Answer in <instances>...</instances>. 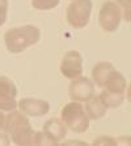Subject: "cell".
Wrapping results in <instances>:
<instances>
[{"mask_svg": "<svg viewBox=\"0 0 131 146\" xmlns=\"http://www.w3.org/2000/svg\"><path fill=\"white\" fill-rule=\"evenodd\" d=\"M9 112L11 113H8L4 120V132L8 134L9 140L15 145H33L34 129L28 116L16 110H12Z\"/></svg>", "mask_w": 131, "mask_h": 146, "instance_id": "cell-1", "label": "cell"}, {"mask_svg": "<svg viewBox=\"0 0 131 146\" xmlns=\"http://www.w3.org/2000/svg\"><path fill=\"white\" fill-rule=\"evenodd\" d=\"M41 39V30L33 25H24L13 27L5 31L4 42L5 47L11 54H21L28 47L38 43Z\"/></svg>", "mask_w": 131, "mask_h": 146, "instance_id": "cell-2", "label": "cell"}, {"mask_svg": "<svg viewBox=\"0 0 131 146\" xmlns=\"http://www.w3.org/2000/svg\"><path fill=\"white\" fill-rule=\"evenodd\" d=\"M60 120L67 129L75 133H84L89 128V117L87 116L83 104L76 100H71L63 107Z\"/></svg>", "mask_w": 131, "mask_h": 146, "instance_id": "cell-3", "label": "cell"}, {"mask_svg": "<svg viewBox=\"0 0 131 146\" xmlns=\"http://www.w3.org/2000/svg\"><path fill=\"white\" fill-rule=\"evenodd\" d=\"M92 0H72L67 7V22L73 29H83L89 22L92 13Z\"/></svg>", "mask_w": 131, "mask_h": 146, "instance_id": "cell-4", "label": "cell"}, {"mask_svg": "<svg viewBox=\"0 0 131 146\" xmlns=\"http://www.w3.org/2000/svg\"><path fill=\"white\" fill-rule=\"evenodd\" d=\"M121 20H122L121 8L116 1L107 0L101 5V9L98 12V24L102 30L107 33L116 31L121 24Z\"/></svg>", "mask_w": 131, "mask_h": 146, "instance_id": "cell-5", "label": "cell"}, {"mask_svg": "<svg viewBox=\"0 0 131 146\" xmlns=\"http://www.w3.org/2000/svg\"><path fill=\"white\" fill-rule=\"evenodd\" d=\"M93 94H95V84L88 77H76L68 86V95L71 100L83 103V102H87Z\"/></svg>", "mask_w": 131, "mask_h": 146, "instance_id": "cell-6", "label": "cell"}, {"mask_svg": "<svg viewBox=\"0 0 131 146\" xmlns=\"http://www.w3.org/2000/svg\"><path fill=\"white\" fill-rule=\"evenodd\" d=\"M60 73L66 78L73 80L81 76L83 73V58L79 51L71 50L63 56L60 61Z\"/></svg>", "mask_w": 131, "mask_h": 146, "instance_id": "cell-7", "label": "cell"}, {"mask_svg": "<svg viewBox=\"0 0 131 146\" xmlns=\"http://www.w3.org/2000/svg\"><path fill=\"white\" fill-rule=\"evenodd\" d=\"M17 88L11 78L0 77V111H12L17 107Z\"/></svg>", "mask_w": 131, "mask_h": 146, "instance_id": "cell-8", "label": "cell"}, {"mask_svg": "<svg viewBox=\"0 0 131 146\" xmlns=\"http://www.w3.org/2000/svg\"><path fill=\"white\" fill-rule=\"evenodd\" d=\"M17 107L20 108V112L32 117L43 116L50 111L49 102L36 98H22L20 102H17Z\"/></svg>", "mask_w": 131, "mask_h": 146, "instance_id": "cell-9", "label": "cell"}, {"mask_svg": "<svg viewBox=\"0 0 131 146\" xmlns=\"http://www.w3.org/2000/svg\"><path fill=\"white\" fill-rule=\"evenodd\" d=\"M116 70L114 65L110 61H100L92 69V82L98 88H104L110 74Z\"/></svg>", "mask_w": 131, "mask_h": 146, "instance_id": "cell-10", "label": "cell"}, {"mask_svg": "<svg viewBox=\"0 0 131 146\" xmlns=\"http://www.w3.org/2000/svg\"><path fill=\"white\" fill-rule=\"evenodd\" d=\"M43 132L56 143L63 141L64 137L67 136V128H66V125L62 123V120L55 119V117L49 119L43 124Z\"/></svg>", "mask_w": 131, "mask_h": 146, "instance_id": "cell-11", "label": "cell"}, {"mask_svg": "<svg viewBox=\"0 0 131 146\" xmlns=\"http://www.w3.org/2000/svg\"><path fill=\"white\" fill-rule=\"evenodd\" d=\"M106 106L102 103L98 95H92L85 102V113L89 117V120H100L106 113Z\"/></svg>", "mask_w": 131, "mask_h": 146, "instance_id": "cell-12", "label": "cell"}, {"mask_svg": "<svg viewBox=\"0 0 131 146\" xmlns=\"http://www.w3.org/2000/svg\"><path fill=\"white\" fill-rule=\"evenodd\" d=\"M127 86L128 85H127V81H126L125 76L116 69L110 74L109 78H107L104 88H105V90L113 91V93H125Z\"/></svg>", "mask_w": 131, "mask_h": 146, "instance_id": "cell-13", "label": "cell"}, {"mask_svg": "<svg viewBox=\"0 0 131 146\" xmlns=\"http://www.w3.org/2000/svg\"><path fill=\"white\" fill-rule=\"evenodd\" d=\"M98 97L106 106V108H116L125 102V93H113V91L102 90Z\"/></svg>", "mask_w": 131, "mask_h": 146, "instance_id": "cell-14", "label": "cell"}, {"mask_svg": "<svg viewBox=\"0 0 131 146\" xmlns=\"http://www.w3.org/2000/svg\"><path fill=\"white\" fill-rule=\"evenodd\" d=\"M60 0H32V5L38 11H50L59 4Z\"/></svg>", "mask_w": 131, "mask_h": 146, "instance_id": "cell-15", "label": "cell"}, {"mask_svg": "<svg viewBox=\"0 0 131 146\" xmlns=\"http://www.w3.org/2000/svg\"><path fill=\"white\" fill-rule=\"evenodd\" d=\"M33 145H58V143L52 141L45 132H34L33 137Z\"/></svg>", "mask_w": 131, "mask_h": 146, "instance_id": "cell-16", "label": "cell"}, {"mask_svg": "<svg viewBox=\"0 0 131 146\" xmlns=\"http://www.w3.org/2000/svg\"><path fill=\"white\" fill-rule=\"evenodd\" d=\"M117 4L123 8L126 21L130 22L131 21V0H117Z\"/></svg>", "mask_w": 131, "mask_h": 146, "instance_id": "cell-17", "label": "cell"}, {"mask_svg": "<svg viewBox=\"0 0 131 146\" xmlns=\"http://www.w3.org/2000/svg\"><path fill=\"white\" fill-rule=\"evenodd\" d=\"M7 15H8V0H0V26L5 24Z\"/></svg>", "mask_w": 131, "mask_h": 146, "instance_id": "cell-18", "label": "cell"}, {"mask_svg": "<svg viewBox=\"0 0 131 146\" xmlns=\"http://www.w3.org/2000/svg\"><path fill=\"white\" fill-rule=\"evenodd\" d=\"M93 145H117V140L112 137H100L93 141Z\"/></svg>", "mask_w": 131, "mask_h": 146, "instance_id": "cell-19", "label": "cell"}, {"mask_svg": "<svg viewBox=\"0 0 131 146\" xmlns=\"http://www.w3.org/2000/svg\"><path fill=\"white\" fill-rule=\"evenodd\" d=\"M4 120H5V116L0 112V136L4 132Z\"/></svg>", "mask_w": 131, "mask_h": 146, "instance_id": "cell-20", "label": "cell"}, {"mask_svg": "<svg viewBox=\"0 0 131 146\" xmlns=\"http://www.w3.org/2000/svg\"><path fill=\"white\" fill-rule=\"evenodd\" d=\"M64 143H66V145H71V143H80V145H88L87 142H83V141H76V140H75V141H66Z\"/></svg>", "mask_w": 131, "mask_h": 146, "instance_id": "cell-21", "label": "cell"}]
</instances>
